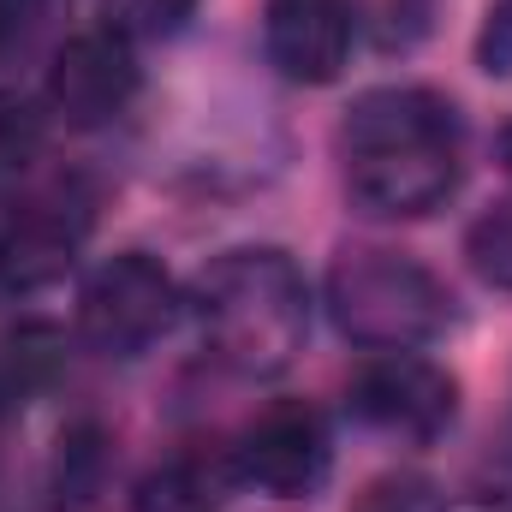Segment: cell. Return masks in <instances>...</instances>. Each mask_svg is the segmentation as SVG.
I'll return each mask as SVG.
<instances>
[{
    "instance_id": "cell-1",
    "label": "cell",
    "mask_w": 512,
    "mask_h": 512,
    "mask_svg": "<svg viewBox=\"0 0 512 512\" xmlns=\"http://www.w3.org/2000/svg\"><path fill=\"white\" fill-rule=\"evenodd\" d=\"M346 197L376 221L435 215L459 191L465 120L429 84H376L340 120Z\"/></svg>"
},
{
    "instance_id": "cell-2",
    "label": "cell",
    "mask_w": 512,
    "mask_h": 512,
    "mask_svg": "<svg viewBox=\"0 0 512 512\" xmlns=\"http://www.w3.org/2000/svg\"><path fill=\"white\" fill-rule=\"evenodd\" d=\"M203 352L245 382L292 370L310 340V280L280 245L221 251L185 292Z\"/></svg>"
},
{
    "instance_id": "cell-3",
    "label": "cell",
    "mask_w": 512,
    "mask_h": 512,
    "mask_svg": "<svg viewBox=\"0 0 512 512\" xmlns=\"http://www.w3.org/2000/svg\"><path fill=\"white\" fill-rule=\"evenodd\" d=\"M322 304L334 328L364 352H423L453 328V292L405 251L352 245L328 262Z\"/></svg>"
},
{
    "instance_id": "cell-4",
    "label": "cell",
    "mask_w": 512,
    "mask_h": 512,
    "mask_svg": "<svg viewBox=\"0 0 512 512\" xmlns=\"http://www.w3.org/2000/svg\"><path fill=\"white\" fill-rule=\"evenodd\" d=\"M96 227V197L78 179H18L0 197V292L66 280Z\"/></svg>"
},
{
    "instance_id": "cell-5",
    "label": "cell",
    "mask_w": 512,
    "mask_h": 512,
    "mask_svg": "<svg viewBox=\"0 0 512 512\" xmlns=\"http://www.w3.org/2000/svg\"><path fill=\"white\" fill-rule=\"evenodd\" d=\"M179 280L149 251H120L78 286V334L102 358H143L179 316Z\"/></svg>"
},
{
    "instance_id": "cell-6",
    "label": "cell",
    "mask_w": 512,
    "mask_h": 512,
    "mask_svg": "<svg viewBox=\"0 0 512 512\" xmlns=\"http://www.w3.org/2000/svg\"><path fill=\"white\" fill-rule=\"evenodd\" d=\"M334 477V429L316 405L280 399L227 453V483H245L268 501H316Z\"/></svg>"
},
{
    "instance_id": "cell-7",
    "label": "cell",
    "mask_w": 512,
    "mask_h": 512,
    "mask_svg": "<svg viewBox=\"0 0 512 512\" xmlns=\"http://www.w3.org/2000/svg\"><path fill=\"white\" fill-rule=\"evenodd\" d=\"M346 411L370 435H387L399 447H429L459 417V382L423 352H376L346 382Z\"/></svg>"
},
{
    "instance_id": "cell-8",
    "label": "cell",
    "mask_w": 512,
    "mask_h": 512,
    "mask_svg": "<svg viewBox=\"0 0 512 512\" xmlns=\"http://www.w3.org/2000/svg\"><path fill=\"white\" fill-rule=\"evenodd\" d=\"M48 108L78 131L114 126L137 102L143 90V66H137V48L120 42L114 30H84V36H66L54 54H48Z\"/></svg>"
},
{
    "instance_id": "cell-9",
    "label": "cell",
    "mask_w": 512,
    "mask_h": 512,
    "mask_svg": "<svg viewBox=\"0 0 512 512\" xmlns=\"http://www.w3.org/2000/svg\"><path fill=\"white\" fill-rule=\"evenodd\" d=\"M358 42V18L346 0H268L262 6V54L286 84L322 90L346 72Z\"/></svg>"
},
{
    "instance_id": "cell-10",
    "label": "cell",
    "mask_w": 512,
    "mask_h": 512,
    "mask_svg": "<svg viewBox=\"0 0 512 512\" xmlns=\"http://www.w3.org/2000/svg\"><path fill=\"white\" fill-rule=\"evenodd\" d=\"M60 334L42 322H24L12 334H0V417H18L42 387L60 376Z\"/></svg>"
},
{
    "instance_id": "cell-11",
    "label": "cell",
    "mask_w": 512,
    "mask_h": 512,
    "mask_svg": "<svg viewBox=\"0 0 512 512\" xmlns=\"http://www.w3.org/2000/svg\"><path fill=\"white\" fill-rule=\"evenodd\" d=\"M102 471H108V441L96 423H78L60 435V453H54V501L60 507H90L96 489H102Z\"/></svg>"
},
{
    "instance_id": "cell-12",
    "label": "cell",
    "mask_w": 512,
    "mask_h": 512,
    "mask_svg": "<svg viewBox=\"0 0 512 512\" xmlns=\"http://www.w3.org/2000/svg\"><path fill=\"white\" fill-rule=\"evenodd\" d=\"M203 0H102V30H114L120 42H167L197 18Z\"/></svg>"
},
{
    "instance_id": "cell-13",
    "label": "cell",
    "mask_w": 512,
    "mask_h": 512,
    "mask_svg": "<svg viewBox=\"0 0 512 512\" xmlns=\"http://www.w3.org/2000/svg\"><path fill=\"white\" fill-rule=\"evenodd\" d=\"M465 256L477 268L483 286H501L512 292V197H501L495 209H483L465 233Z\"/></svg>"
},
{
    "instance_id": "cell-14",
    "label": "cell",
    "mask_w": 512,
    "mask_h": 512,
    "mask_svg": "<svg viewBox=\"0 0 512 512\" xmlns=\"http://www.w3.org/2000/svg\"><path fill=\"white\" fill-rule=\"evenodd\" d=\"M66 0H0V66H18L30 54H42V42L54 36Z\"/></svg>"
},
{
    "instance_id": "cell-15",
    "label": "cell",
    "mask_w": 512,
    "mask_h": 512,
    "mask_svg": "<svg viewBox=\"0 0 512 512\" xmlns=\"http://www.w3.org/2000/svg\"><path fill=\"white\" fill-rule=\"evenodd\" d=\"M447 507H453V501H447L429 477H417V471H393V477H382V483H370L352 512H447Z\"/></svg>"
},
{
    "instance_id": "cell-16",
    "label": "cell",
    "mask_w": 512,
    "mask_h": 512,
    "mask_svg": "<svg viewBox=\"0 0 512 512\" xmlns=\"http://www.w3.org/2000/svg\"><path fill=\"white\" fill-rule=\"evenodd\" d=\"M477 66L489 78H512V0H495L477 30Z\"/></svg>"
},
{
    "instance_id": "cell-17",
    "label": "cell",
    "mask_w": 512,
    "mask_h": 512,
    "mask_svg": "<svg viewBox=\"0 0 512 512\" xmlns=\"http://www.w3.org/2000/svg\"><path fill=\"white\" fill-rule=\"evenodd\" d=\"M447 512H512V489L501 483V489H477V495H465L459 507H447Z\"/></svg>"
},
{
    "instance_id": "cell-18",
    "label": "cell",
    "mask_w": 512,
    "mask_h": 512,
    "mask_svg": "<svg viewBox=\"0 0 512 512\" xmlns=\"http://www.w3.org/2000/svg\"><path fill=\"white\" fill-rule=\"evenodd\" d=\"M501 167H507V179H512V126L501 131Z\"/></svg>"
}]
</instances>
